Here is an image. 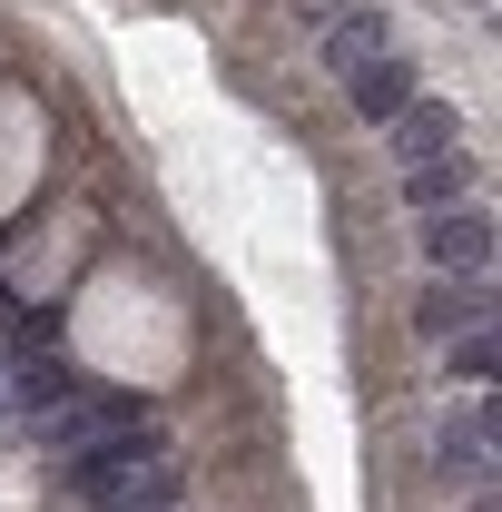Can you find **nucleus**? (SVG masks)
<instances>
[{
  "mask_svg": "<svg viewBox=\"0 0 502 512\" xmlns=\"http://www.w3.org/2000/svg\"><path fill=\"white\" fill-rule=\"evenodd\" d=\"M424 266L453 276V286H483V276H493V207H483V197H463V207L424 217Z\"/></svg>",
  "mask_w": 502,
  "mask_h": 512,
  "instance_id": "1",
  "label": "nucleus"
},
{
  "mask_svg": "<svg viewBox=\"0 0 502 512\" xmlns=\"http://www.w3.org/2000/svg\"><path fill=\"white\" fill-rule=\"evenodd\" d=\"M148 463H168L158 424H128V434H99V444H69V483H79L89 503H109V493H119V483H138Z\"/></svg>",
  "mask_w": 502,
  "mask_h": 512,
  "instance_id": "2",
  "label": "nucleus"
},
{
  "mask_svg": "<svg viewBox=\"0 0 502 512\" xmlns=\"http://www.w3.org/2000/svg\"><path fill=\"white\" fill-rule=\"evenodd\" d=\"M40 424H50V444H99V434H128V424H148V404H138V394H119V384H69L60 404H50V414H40Z\"/></svg>",
  "mask_w": 502,
  "mask_h": 512,
  "instance_id": "3",
  "label": "nucleus"
},
{
  "mask_svg": "<svg viewBox=\"0 0 502 512\" xmlns=\"http://www.w3.org/2000/svg\"><path fill=\"white\" fill-rule=\"evenodd\" d=\"M434 473H443V483L493 493V404H483V394H473V404H463V414L434 434Z\"/></svg>",
  "mask_w": 502,
  "mask_h": 512,
  "instance_id": "4",
  "label": "nucleus"
},
{
  "mask_svg": "<svg viewBox=\"0 0 502 512\" xmlns=\"http://www.w3.org/2000/svg\"><path fill=\"white\" fill-rule=\"evenodd\" d=\"M384 148H394L404 168H434V158H463V119H453L443 99H414L404 119H384Z\"/></svg>",
  "mask_w": 502,
  "mask_h": 512,
  "instance_id": "5",
  "label": "nucleus"
},
{
  "mask_svg": "<svg viewBox=\"0 0 502 512\" xmlns=\"http://www.w3.org/2000/svg\"><path fill=\"white\" fill-rule=\"evenodd\" d=\"M384 50H394V20H384V10H335V20H325V40H315V60L335 69V79L375 69Z\"/></svg>",
  "mask_w": 502,
  "mask_h": 512,
  "instance_id": "6",
  "label": "nucleus"
},
{
  "mask_svg": "<svg viewBox=\"0 0 502 512\" xmlns=\"http://www.w3.org/2000/svg\"><path fill=\"white\" fill-rule=\"evenodd\" d=\"M414 89H424V79H414V60H404V50H384L375 69H355V79H345V99H355V119H365V128L404 119V109H414Z\"/></svg>",
  "mask_w": 502,
  "mask_h": 512,
  "instance_id": "7",
  "label": "nucleus"
},
{
  "mask_svg": "<svg viewBox=\"0 0 502 512\" xmlns=\"http://www.w3.org/2000/svg\"><path fill=\"white\" fill-rule=\"evenodd\" d=\"M414 325L453 345L463 325H493V296H483V286H453V276H424V296H414Z\"/></svg>",
  "mask_w": 502,
  "mask_h": 512,
  "instance_id": "8",
  "label": "nucleus"
},
{
  "mask_svg": "<svg viewBox=\"0 0 502 512\" xmlns=\"http://www.w3.org/2000/svg\"><path fill=\"white\" fill-rule=\"evenodd\" d=\"M463 197H483L463 158H434V168H404V207H414V217H443V207H463Z\"/></svg>",
  "mask_w": 502,
  "mask_h": 512,
  "instance_id": "9",
  "label": "nucleus"
},
{
  "mask_svg": "<svg viewBox=\"0 0 502 512\" xmlns=\"http://www.w3.org/2000/svg\"><path fill=\"white\" fill-rule=\"evenodd\" d=\"M99 512H188V473H178V463H148V473L119 483Z\"/></svg>",
  "mask_w": 502,
  "mask_h": 512,
  "instance_id": "10",
  "label": "nucleus"
},
{
  "mask_svg": "<svg viewBox=\"0 0 502 512\" xmlns=\"http://www.w3.org/2000/svg\"><path fill=\"white\" fill-rule=\"evenodd\" d=\"M69 384H79V375H69L60 355H10V384H0V394H20L30 414H50V404H60Z\"/></svg>",
  "mask_w": 502,
  "mask_h": 512,
  "instance_id": "11",
  "label": "nucleus"
},
{
  "mask_svg": "<svg viewBox=\"0 0 502 512\" xmlns=\"http://www.w3.org/2000/svg\"><path fill=\"white\" fill-rule=\"evenodd\" d=\"M0 355H50V316H40V306H20L10 286H0Z\"/></svg>",
  "mask_w": 502,
  "mask_h": 512,
  "instance_id": "12",
  "label": "nucleus"
},
{
  "mask_svg": "<svg viewBox=\"0 0 502 512\" xmlns=\"http://www.w3.org/2000/svg\"><path fill=\"white\" fill-rule=\"evenodd\" d=\"M453 384H493V325H463L453 335Z\"/></svg>",
  "mask_w": 502,
  "mask_h": 512,
  "instance_id": "13",
  "label": "nucleus"
},
{
  "mask_svg": "<svg viewBox=\"0 0 502 512\" xmlns=\"http://www.w3.org/2000/svg\"><path fill=\"white\" fill-rule=\"evenodd\" d=\"M0 414H10V394H0Z\"/></svg>",
  "mask_w": 502,
  "mask_h": 512,
  "instance_id": "14",
  "label": "nucleus"
}]
</instances>
